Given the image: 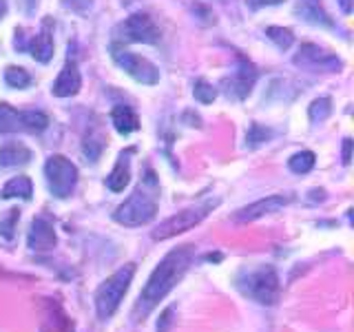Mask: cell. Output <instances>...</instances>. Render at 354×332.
<instances>
[{"label":"cell","instance_id":"6da1fadb","mask_svg":"<svg viewBox=\"0 0 354 332\" xmlns=\"http://www.w3.org/2000/svg\"><path fill=\"white\" fill-rule=\"evenodd\" d=\"M193 259H195V246L186 243V246L173 248L158 266H155V270L151 273L147 286L142 288L140 299L136 304V317L138 319L147 317L151 310L158 306L177 284H180V279L186 275V270L191 268Z\"/></svg>","mask_w":354,"mask_h":332},{"label":"cell","instance_id":"7a4b0ae2","mask_svg":"<svg viewBox=\"0 0 354 332\" xmlns=\"http://www.w3.org/2000/svg\"><path fill=\"white\" fill-rule=\"evenodd\" d=\"M158 197H160V186L155 180V173L147 171V177L142 180V184L131 193L129 199H124V204H120L113 213V219L122 226H144L158 215Z\"/></svg>","mask_w":354,"mask_h":332},{"label":"cell","instance_id":"3957f363","mask_svg":"<svg viewBox=\"0 0 354 332\" xmlns=\"http://www.w3.org/2000/svg\"><path fill=\"white\" fill-rule=\"evenodd\" d=\"M237 290L261 306H274L279 299V277L272 266H257V268L241 270L235 279Z\"/></svg>","mask_w":354,"mask_h":332},{"label":"cell","instance_id":"277c9868","mask_svg":"<svg viewBox=\"0 0 354 332\" xmlns=\"http://www.w3.org/2000/svg\"><path fill=\"white\" fill-rule=\"evenodd\" d=\"M133 275H136V264H124L109 279L100 284L95 290V310L100 319H111L115 315V310L120 308L122 299H124L133 282Z\"/></svg>","mask_w":354,"mask_h":332},{"label":"cell","instance_id":"5b68a950","mask_svg":"<svg viewBox=\"0 0 354 332\" xmlns=\"http://www.w3.org/2000/svg\"><path fill=\"white\" fill-rule=\"evenodd\" d=\"M44 177H47V186L51 195L64 199L73 193V188L77 184V169L64 155H51L47 164H44Z\"/></svg>","mask_w":354,"mask_h":332},{"label":"cell","instance_id":"8992f818","mask_svg":"<svg viewBox=\"0 0 354 332\" xmlns=\"http://www.w3.org/2000/svg\"><path fill=\"white\" fill-rule=\"evenodd\" d=\"M217 206V199L215 202H206V204H199V206H191V208H184L180 210L177 215L164 219L162 224L153 230V239L155 241H164V239H171L175 235H182V232L191 230L193 226H197L210 210Z\"/></svg>","mask_w":354,"mask_h":332},{"label":"cell","instance_id":"52a82bcc","mask_svg":"<svg viewBox=\"0 0 354 332\" xmlns=\"http://www.w3.org/2000/svg\"><path fill=\"white\" fill-rule=\"evenodd\" d=\"M49 127V118L40 111H16L0 104V133H42Z\"/></svg>","mask_w":354,"mask_h":332},{"label":"cell","instance_id":"ba28073f","mask_svg":"<svg viewBox=\"0 0 354 332\" xmlns=\"http://www.w3.org/2000/svg\"><path fill=\"white\" fill-rule=\"evenodd\" d=\"M14 47L18 51H29L38 62H49L53 58V18L47 16L42 20V29L36 36H27V29L18 27Z\"/></svg>","mask_w":354,"mask_h":332},{"label":"cell","instance_id":"9c48e42d","mask_svg":"<svg viewBox=\"0 0 354 332\" xmlns=\"http://www.w3.org/2000/svg\"><path fill=\"white\" fill-rule=\"evenodd\" d=\"M120 38L124 42H142V44H158L162 40V31L155 25L149 14H133L118 27Z\"/></svg>","mask_w":354,"mask_h":332},{"label":"cell","instance_id":"30bf717a","mask_svg":"<svg viewBox=\"0 0 354 332\" xmlns=\"http://www.w3.org/2000/svg\"><path fill=\"white\" fill-rule=\"evenodd\" d=\"M113 60L120 69H124L133 80H138L142 84H158L160 82V71L151 60L142 58V55L133 53V51H124L113 47Z\"/></svg>","mask_w":354,"mask_h":332},{"label":"cell","instance_id":"8fae6325","mask_svg":"<svg viewBox=\"0 0 354 332\" xmlns=\"http://www.w3.org/2000/svg\"><path fill=\"white\" fill-rule=\"evenodd\" d=\"M292 62L297 66L308 71H324V73H332V71H339L343 62L337 58L335 53L328 51V49H321L319 44H301V49L292 58Z\"/></svg>","mask_w":354,"mask_h":332},{"label":"cell","instance_id":"7c38bea8","mask_svg":"<svg viewBox=\"0 0 354 332\" xmlns=\"http://www.w3.org/2000/svg\"><path fill=\"white\" fill-rule=\"evenodd\" d=\"M257 66L252 62H248L246 58L239 55V66L237 71L232 73L230 77H224L221 80V86H224V93L232 100H243L248 98V93L252 91L254 82H257Z\"/></svg>","mask_w":354,"mask_h":332},{"label":"cell","instance_id":"4fadbf2b","mask_svg":"<svg viewBox=\"0 0 354 332\" xmlns=\"http://www.w3.org/2000/svg\"><path fill=\"white\" fill-rule=\"evenodd\" d=\"M292 193H279V195H268V197H263V199H257V202H252L248 206H243L239 208L235 215H232V219L235 221H254V219H259L263 215H272L277 213V210H281L286 208L288 204L292 202Z\"/></svg>","mask_w":354,"mask_h":332},{"label":"cell","instance_id":"5bb4252c","mask_svg":"<svg viewBox=\"0 0 354 332\" xmlns=\"http://www.w3.org/2000/svg\"><path fill=\"white\" fill-rule=\"evenodd\" d=\"M27 246L33 252H49L55 248V228L47 217H36L31 221Z\"/></svg>","mask_w":354,"mask_h":332},{"label":"cell","instance_id":"9a60e30c","mask_svg":"<svg viewBox=\"0 0 354 332\" xmlns=\"http://www.w3.org/2000/svg\"><path fill=\"white\" fill-rule=\"evenodd\" d=\"M80 86H82V75L80 71H77V64L75 60H66V64L62 66V71L60 75L55 77V82H53V95L55 98H71L75 95L77 91H80Z\"/></svg>","mask_w":354,"mask_h":332},{"label":"cell","instance_id":"2e32d148","mask_svg":"<svg viewBox=\"0 0 354 332\" xmlns=\"http://www.w3.org/2000/svg\"><path fill=\"white\" fill-rule=\"evenodd\" d=\"M133 153H136V149L122 151V153H120V158H118V162H115V166H113V171H111L109 177H106V186H109L113 193L124 191V186H127L129 180H131V158H133Z\"/></svg>","mask_w":354,"mask_h":332},{"label":"cell","instance_id":"e0dca14e","mask_svg":"<svg viewBox=\"0 0 354 332\" xmlns=\"http://www.w3.org/2000/svg\"><path fill=\"white\" fill-rule=\"evenodd\" d=\"M297 14L301 16L310 25H321V27H332V20L326 14L321 0H299L297 3Z\"/></svg>","mask_w":354,"mask_h":332},{"label":"cell","instance_id":"ac0fdd59","mask_svg":"<svg viewBox=\"0 0 354 332\" xmlns=\"http://www.w3.org/2000/svg\"><path fill=\"white\" fill-rule=\"evenodd\" d=\"M111 122H113L115 131L122 133V136H129V133L140 129L138 113L131 107H127V104H118L113 111H111Z\"/></svg>","mask_w":354,"mask_h":332},{"label":"cell","instance_id":"d6986e66","mask_svg":"<svg viewBox=\"0 0 354 332\" xmlns=\"http://www.w3.org/2000/svg\"><path fill=\"white\" fill-rule=\"evenodd\" d=\"M31 160V151L25 147V144L18 142H9L5 147H0V166L3 169H11V166L18 164H27Z\"/></svg>","mask_w":354,"mask_h":332},{"label":"cell","instance_id":"ffe728a7","mask_svg":"<svg viewBox=\"0 0 354 332\" xmlns=\"http://www.w3.org/2000/svg\"><path fill=\"white\" fill-rule=\"evenodd\" d=\"M31 193H33V186H31V180L27 175H18V177H11V180L5 184L3 188V195L5 199L9 197H20V199H31Z\"/></svg>","mask_w":354,"mask_h":332},{"label":"cell","instance_id":"44dd1931","mask_svg":"<svg viewBox=\"0 0 354 332\" xmlns=\"http://www.w3.org/2000/svg\"><path fill=\"white\" fill-rule=\"evenodd\" d=\"M106 140H104V136L100 133L97 129H93V131H88L86 133V138H84V147H82V151H84V155L91 162H97L100 160V155H102V151H104V144Z\"/></svg>","mask_w":354,"mask_h":332},{"label":"cell","instance_id":"7402d4cb","mask_svg":"<svg viewBox=\"0 0 354 332\" xmlns=\"http://www.w3.org/2000/svg\"><path fill=\"white\" fill-rule=\"evenodd\" d=\"M288 166H290V171L297 173V175H306L313 171L315 166V153L313 151H301V153H295L290 160H288Z\"/></svg>","mask_w":354,"mask_h":332},{"label":"cell","instance_id":"603a6c76","mask_svg":"<svg viewBox=\"0 0 354 332\" xmlns=\"http://www.w3.org/2000/svg\"><path fill=\"white\" fill-rule=\"evenodd\" d=\"M266 36H268L270 42L277 44V49H290L292 47V42H295V36H292V31L290 29H283V27H268L266 29Z\"/></svg>","mask_w":354,"mask_h":332},{"label":"cell","instance_id":"cb8c5ba5","mask_svg":"<svg viewBox=\"0 0 354 332\" xmlns=\"http://www.w3.org/2000/svg\"><path fill=\"white\" fill-rule=\"evenodd\" d=\"M5 82L14 89H25L31 84V75L22 66H7L5 69Z\"/></svg>","mask_w":354,"mask_h":332},{"label":"cell","instance_id":"d4e9b609","mask_svg":"<svg viewBox=\"0 0 354 332\" xmlns=\"http://www.w3.org/2000/svg\"><path fill=\"white\" fill-rule=\"evenodd\" d=\"M310 120L313 122H324V120H328L330 118V113H332V100L330 98H319V100H315L313 104H310Z\"/></svg>","mask_w":354,"mask_h":332},{"label":"cell","instance_id":"484cf974","mask_svg":"<svg viewBox=\"0 0 354 332\" xmlns=\"http://www.w3.org/2000/svg\"><path fill=\"white\" fill-rule=\"evenodd\" d=\"M193 95H195V100H199L202 104H210L213 100L217 98V89L210 84V82H206V80H197L195 84H193Z\"/></svg>","mask_w":354,"mask_h":332},{"label":"cell","instance_id":"4316f807","mask_svg":"<svg viewBox=\"0 0 354 332\" xmlns=\"http://www.w3.org/2000/svg\"><path fill=\"white\" fill-rule=\"evenodd\" d=\"M20 217V210H9V215L0 219V237L11 241L14 239V230H16V221Z\"/></svg>","mask_w":354,"mask_h":332},{"label":"cell","instance_id":"83f0119b","mask_svg":"<svg viewBox=\"0 0 354 332\" xmlns=\"http://www.w3.org/2000/svg\"><path fill=\"white\" fill-rule=\"evenodd\" d=\"M272 136V133L268 129H263L259 124H252L250 131H248V136H246V142H248V147H259V144H263L266 140H268Z\"/></svg>","mask_w":354,"mask_h":332},{"label":"cell","instance_id":"f1b7e54d","mask_svg":"<svg viewBox=\"0 0 354 332\" xmlns=\"http://www.w3.org/2000/svg\"><path fill=\"white\" fill-rule=\"evenodd\" d=\"M93 0H62V7L73 11V14H86L88 9H91Z\"/></svg>","mask_w":354,"mask_h":332},{"label":"cell","instance_id":"f546056e","mask_svg":"<svg viewBox=\"0 0 354 332\" xmlns=\"http://www.w3.org/2000/svg\"><path fill=\"white\" fill-rule=\"evenodd\" d=\"M173 313H175V308L173 306H169L162 313V317H160V321H158V332H169L171 330V326H173Z\"/></svg>","mask_w":354,"mask_h":332},{"label":"cell","instance_id":"4dcf8cb0","mask_svg":"<svg viewBox=\"0 0 354 332\" xmlns=\"http://www.w3.org/2000/svg\"><path fill=\"white\" fill-rule=\"evenodd\" d=\"M283 0H246V5L250 9H261V7H272V5H281Z\"/></svg>","mask_w":354,"mask_h":332},{"label":"cell","instance_id":"1f68e13d","mask_svg":"<svg viewBox=\"0 0 354 332\" xmlns=\"http://www.w3.org/2000/svg\"><path fill=\"white\" fill-rule=\"evenodd\" d=\"M352 162V140L350 138H346L343 140V164H350Z\"/></svg>","mask_w":354,"mask_h":332},{"label":"cell","instance_id":"d6a6232c","mask_svg":"<svg viewBox=\"0 0 354 332\" xmlns=\"http://www.w3.org/2000/svg\"><path fill=\"white\" fill-rule=\"evenodd\" d=\"M339 5L343 9V14H350L352 11V0H339Z\"/></svg>","mask_w":354,"mask_h":332},{"label":"cell","instance_id":"836d02e7","mask_svg":"<svg viewBox=\"0 0 354 332\" xmlns=\"http://www.w3.org/2000/svg\"><path fill=\"white\" fill-rule=\"evenodd\" d=\"M5 14H7V3L5 0H0V18H5Z\"/></svg>","mask_w":354,"mask_h":332}]
</instances>
